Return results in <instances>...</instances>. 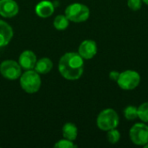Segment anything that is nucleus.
I'll return each instance as SVG.
<instances>
[{"mask_svg":"<svg viewBox=\"0 0 148 148\" xmlns=\"http://www.w3.org/2000/svg\"><path fill=\"white\" fill-rule=\"evenodd\" d=\"M60 74L66 80L75 81L80 79L84 70L83 58L75 52H68L64 54L58 64Z\"/></svg>","mask_w":148,"mask_h":148,"instance_id":"obj_1","label":"nucleus"},{"mask_svg":"<svg viewBox=\"0 0 148 148\" xmlns=\"http://www.w3.org/2000/svg\"><path fill=\"white\" fill-rule=\"evenodd\" d=\"M97 127L102 131H109L116 128L119 126L120 119L119 115L112 108H107L102 110L96 120Z\"/></svg>","mask_w":148,"mask_h":148,"instance_id":"obj_2","label":"nucleus"},{"mask_svg":"<svg viewBox=\"0 0 148 148\" xmlns=\"http://www.w3.org/2000/svg\"><path fill=\"white\" fill-rule=\"evenodd\" d=\"M41 78L39 74L35 70H27L20 76V85L28 94L36 93L41 87Z\"/></svg>","mask_w":148,"mask_h":148,"instance_id":"obj_3","label":"nucleus"},{"mask_svg":"<svg viewBox=\"0 0 148 148\" xmlns=\"http://www.w3.org/2000/svg\"><path fill=\"white\" fill-rule=\"evenodd\" d=\"M90 10L85 4L75 3L69 4L65 10V16L71 22L82 23L88 19Z\"/></svg>","mask_w":148,"mask_h":148,"instance_id":"obj_4","label":"nucleus"},{"mask_svg":"<svg viewBox=\"0 0 148 148\" xmlns=\"http://www.w3.org/2000/svg\"><path fill=\"white\" fill-rule=\"evenodd\" d=\"M140 82V75L135 70H125L120 74L117 80L118 86L123 90H133Z\"/></svg>","mask_w":148,"mask_h":148,"instance_id":"obj_5","label":"nucleus"},{"mask_svg":"<svg viewBox=\"0 0 148 148\" xmlns=\"http://www.w3.org/2000/svg\"><path fill=\"white\" fill-rule=\"evenodd\" d=\"M132 142L137 146H145L148 143V126L143 123H135L129 131Z\"/></svg>","mask_w":148,"mask_h":148,"instance_id":"obj_6","label":"nucleus"},{"mask_svg":"<svg viewBox=\"0 0 148 148\" xmlns=\"http://www.w3.org/2000/svg\"><path fill=\"white\" fill-rule=\"evenodd\" d=\"M21 66L18 62L13 60L3 61L0 64V73L1 75L8 80L14 81L18 79L22 75Z\"/></svg>","mask_w":148,"mask_h":148,"instance_id":"obj_7","label":"nucleus"},{"mask_svg":"<svg viewBox=\"0 0 148 148\" xmlns=\"http://www.w3.org/2000/svg\"><path fill=\"white\" fill-rule=\"evenodd\" d=\"M18 4L15 0H0V16L10 18L17 15Z\"/></svg>","mask_w":148,"mask_h":148,"instance_id":"obj_8","label":"nucleus"},{"mask_svg":"<svg viewBox=\"0 0 148 148\" xmlns=\"http://www.w3.org/2000/svg\"><path fill=\"white\" fill-rule=\"evenodd\" d=\"M78 53L83 59L86 60L92 59L97 53L96 42L93 40L83 41L79 46Z\"/></svg>","mask_w":148,"mask_h":148,"instance_id":"obj_9","label":"nucleus"},{"mask_svg":"<svg viewBox=\"0 0 148 148\" xmlns=\"http://www.w3.org/2000/svg\"><path fill=\"white\" fill-rule=\"evenodd\" d=\"M18 63L20 64L21 68L26 70L32 69L35 68L36 63V56L31 50H24L19 56Z\"/></svg>","mask_w":148,"mask_h":148,"instance_id":"obj_10","label":"nucleus"},{"mask_svg":"<svg viewBox=\"0 0 148 148\" xmlns=\"http://www.w3.org/2000/svg\"><path fill=\"white\" fill-rule=\"evenodd\" d=\"M14 32L11 26L6 22L0 20V48L7 46L13 37Z\"/></svg>","mask_w":148,"mask_h":148,"instance_id":"obj_11","label":"nucleus"},{"mask_svg":"<svg viewBox=\"0 0 148 148\" xmlns=\"http://www.w3.org/2000/svg\"><path fill=\"white\" fill-rule=\"evenodd\" d=\"M36 13L39 17L42 18H47L50 16L55 11V5L52 2L48 1V0H43L39 2L36 8H35Z\"/></svg>","mask_w":148,"mask_h":148,"instance_id":"obj_12","label":"nucleus"},{"mask_svg":"<svg viewBox=\"0 0 148 148\" xmlns=\"http://www.w3.org/2000/svg\"><path fill=\"white\" fill-rule=\"evenodd\" d=\"M53 68V62L48 57L41 58L40 60L36 61V63L35 65V71H36L39 75H45L50 72V70Z\"/></svg>","mask_w":148,"mask_h":148,"instance_id":"obj_13","label":"nucleus"},{"mask_svg":"<svg viewBox=\"0 0 148 148\" xmlns=\"http://www.w3.org/2000/svg\"><path fill=\"white\" fill-rule=\"evenodd\" d=\"M77 134H78V130H77V127L75 124L69 122L63 126L62 135H63L64 139L74 141L77 138Z\"/></svg>","mask_w":148,"mask_h":148,"instance_id":"obj_14","label":"nucleus"},{"mask_svg":"<svg viewBox=\"0 0 148 148\" xmlns=\"http://www.w3.org/2000/svg\"><path fill=\"white\" fill-rule=\"evenodd\" d=\"M69 20L64 15H58L54 19L53 25L57 30H64L69 27Z\"/></svg>","mask_w":148,"mask_h":148,"instance_id":"obj_15","label":"nucleus"},{"mask_svg":"<svg viewBox=\"0 0 148 148\" xmlns=\"http://www.w3.org/2000/svg\"><path fill=\"white\" fill-rule=\"evenodd\" d=\"M124 116L128 121H134L138 118V108L134 106H127L124 109Z\"/></svg>","mask_w":148,"mask_h":148,"instance_id":"obj_16","label":"nucleus"},{"mask_svg":"<svg viewBox=\"0 0 148 148\" xmlns=\"http://www.w3.org/2000/svg\"><path fill=\"white\" fill-rule=\"evenodd\" d=\"M138 118L143 122L148 123V101L142 103L138 108Z\"/></svg>","mask_w":148,"mask_h":148,"instance_id":"obj_17","label":"nucleus"},{"mask_svg":"<svg viewBox=\"0 0 148 148\" xmlns=\"http://www.w3.org/2000/svg\"><path fill=\"white\" fill-rule=\"evenodd\" d=\"M108 140L109 141V143L111 144H116L119 142L120 139H121V134L120 132L116 129H111L109 131H108Z\"/></svg>","mask_w":148,"mask_h":148,"instance_id":"obj_18","label":"nucleus"},{"mask_svg":"<svg viewBox=\"0 0 148 148\" xmlns=\"http://www.w3.org/2000/svg\"><path fill=\"white\" fill-rule=\"evenodd\" d=\"M54 147L56 148H75L77 147L76 145H75L73 143L72 140L64 139V140H60L59 141H57Z\"/></svg>","mask_w":148,"mask_h":148,"instance_id":"obj_19","label":"nucleus"},{"mask_svg":"<svg viewBox=\"0 0 148 148\" xmlns=\"http://www.w3.org/2000/svg\"><path fill=\"white\" fill-rule=\"evenodd\" d=\"M142 0H127V6L134 11H137L141 8Z\"/></svg>","mask_w":148,"mask_h":148,"instance_id":"obj_20","label":"nucleus"},{"mask_svg":"<svg viewBox=\"0 0 148 148\" xmlns=\"http://www.w3.org/2000/svg\"><path fill=\"white\" fill-rule=\"evenodd\" d=\"M120 74H121V73H119L118 71H115V70L111 71L110 74H109V78H110V80L117 82V80H118V78H119V76H120Z\"/></svg>","mask_w":148,"mask_h":148,"instance_id":"obj_21","label":"nucleus"},{"mask_svg":"<svg viewBox=\"0 0 148 148\" xmlns=\"http://www.w3.org/2000/svg\"><path fill=\"white\" fill-rule=\"evenodd\" d=\"M142 2H143V3H145L147 5H148V0H142Z\"/></svg>","mask_w":148,"mask_h":148,"instance_id":"obj_22","label":"nucleus"},{"mask_svg":"<svg viewBox=\"0 0 148 148\" xmlns=\"http://www.w3.org/2000/svg\"><path fill=\"white\" fill-rule=\"evenodd\" d=\"M144 147H145L146 148H148V143H147V144H146V145H145Z\"/></svg>","mask_w":148,"mask_h":148,"instance_id":"obj_23","label":"nucleus"},{"mask_svg":"<svg viewBox=\"0 0 148 148\" xmlns=\"http://www.w3.org/2000/svg\"><path fill=\"white\" fill-rule=\"evenodd\" d=\"M147 126H148V125H147Z\"/></svg>","mask_w":148,"mask_h":148,"instance_id":"obj_24","label":"nucleus"}]
</instances>
